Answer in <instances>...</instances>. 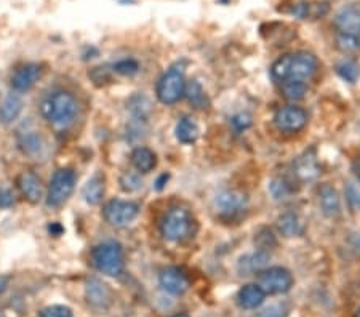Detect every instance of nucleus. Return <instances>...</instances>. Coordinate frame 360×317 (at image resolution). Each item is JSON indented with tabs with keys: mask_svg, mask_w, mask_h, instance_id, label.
<instances>
[{
	"mask_svg": "<svg viewBox=\"0 0 360 317\" xmlns=\"http://www.w3.org/2000/svg\"><path fill=\"white\" fill-rule=\"evenodd\" d=\"M8 282H10L8 276H0V293H4L5 290H7Z\"/></svg>",
	"mask_w": 360,
	"mask_h": 317,
	"instance_id": "obj_38",
	"label": "nucleus"
},
{
	"mask_svg": "<svg viewBox=\"0 0 360 317\" xmlns=\"http://www.w3.org/2000/svg\"><path fill=\"white\" fill-rule=\"evenodd\" d=\"M172 317H189L188 314H175V316H172Z\"/></svg>",
	"mask_w": 360,
	"mask_h": 317,
	"instance_id": "obj_39",
	"label": "nucleus"
},
{
	"mask_svg": "<svg viewBox=\"0 0 360 317\" xmlns=\"http://www.w3.org/2000/svg\"><path fill=\"white\" fill-rule=\"evenodd\" d=\"M357 175L360 176V159H359V162H357Z\"/></svg>",
	"mask_w": 360,
	"mask_h": 317,
	"instance_id": "obj_40",
	"label": "nucleus"
},
{
	"mask_svg": "<svg viewBox=\"0 0 360 317\" xmlns=\"http://www.w3.org/2000/svg\"><path fill=\"white\" fill-rule=\"evenodd\" d=\"M114 71L122 76H135L139 71V65L135 60H120L114 65Z\"/></svg>",
	"mask_w": 360,
	"mask_h": 317,
	"instance_id": "obj_31",
	"label": "nucleus"
},
{
	"mask_svg": "<svg viewBox=\"0 0 360 317\" xmlns=\"http://www.w3.org/2000/svg\"><path fill=\"white\" fill-rule=\"evenodd\" d=\"M336 72L340 74V77L342 80H346V82H349V84H354V82H357V79L360 77V66L356 61L345 60V61H341L338 66H336Z\"/></svg>",
	"mask_w": 360,
	"mask_h": 317,
	"instance_id": "obj_28",
	"label": "nucleus"
},
{
	"mask_svg": "<svg viewBox=\"0 0 360 317\" xmlns=\"http://www.w3.org/2000/svg\"><path fill=\"white\" fill-rule=\"evenodd\" d=\"M103 215L104 220L111 224V226L124 228L136 220V216L139 215V205L136 202L114 199L104 205Z\"/></svg>",
	"mask_w": 360,
	"mask_h": 317,
	"instance_id": "obj_9",
	"label": "nucleus"
},
{
	"mask_svg": "<svg viewBox=\"0 0 360 317\" xmlns=\"http://www.w3.org/2000/svg\"><path fill=\"white\" fill-rule=\"evenodd\" d=\"M131 164L139 173H149L158 165V155L149 148H136L131 153Z\"/></svg>",
	"mask_w": 360,
	"mask_h": 317,
	"instance_id": "obj_21",
	"label": "nucleus"
},
{
	"mask_svg": "<svg viewBox=\"0 0 360 317\" xmlns=\"http://www.w3.org/2000/svg\"><path fill=\"white\" fill-rule=\"evenodd\" d=\"M18 188L25 199L31 204H39L44 199V184L42 180L32 170L22 172L18 176Z\"/></svg>",
	"mask_w": 360,
	"mask_h": 317,
	"instance_id": "obj_14",
	"label": "nucleus"
},
{
	"mask_svg": "<svg viewBox=\"0 0 360 317\" xmlns=\"http://www.w3.org/2000/svg\"><path fill=\"white\" fill-rule=\"evenodd\" d=\"M199 134H200L199 125H197L193 119H188V117L179 120L175 130L176 140L183 144L195 143L197 138H199Z\"/></svg>",
	"mask_w": 360,
	"mask_h": 317,
	"instance_id": "obj_25",
	"label": "nucleus"
},
{
	"mask_svg": "<svg viewBox=\"0 0 360 317\" xmlns=\"http://www.w3.org/2000/svg\"><path fill=\"white\" fill-rule=\"evenodd\" d=\"M186 79L181 67L173 66L160 77L155 95L162 105H175L184 96Z\"/></svg>",
	"mask_w": 360,
	"mask_h": 317,
	"instance_id": "obj_6",
	"label": "nucleus"
},
{
	"mask_svg": "<svg viewBox=\"0 0 360 317\" xmlns=\"http://www.w3.org/2000/svg\"><path fill=\"white\" fill-rule=\"evenodd\" d=\"M268 259H269V255L263 250L258 253H252V255L240 258L239 264H237V269H239L240 273L245 276L259 273V271H263V268L266 266Z\"/></svg>",
	"mask_w": 360,
	"mask_h": 317,
	"instance_id": "obj_24",
	"label": "nucleus"
},
{
	"mask_svg": "<svg viewBox=\"0 0 360 317\" xmlns=\"http://www.w3.org/2000/svg\"><path fill=\"white\" fill-rule=\"evenodd\" d=\"M120 188L125 193H135L141 188V178L135 172H127L120 176Z\"/></svg>",
	"mask_w": 360,
	"mask_h": 317,
	"instance_id": "obj_30",
	"label": "nucleus"
},
{
	"mask_svg": "<svg viewBox=\"0 0 360 317\" xmlns=\"http://www.w3.org/2000/svg\"><path fill=\"white\" fill-rule=\"evenodd\" d=\"M194 228L195 221L193 215L189 210L181 209V207L168 210L160 223L162 235L173 244H181V242L188 240L194 234Z\"/></svg>",
	"mask_w": 360,
	"mask_h": 317,
	"instance_id": "obj_4",
	"label": "nucleus"
},
{
	"mask_svg": "<svg viewBox=\"0 0 360 317\" xmlns=\"http://www.w3.org/2000/svg\"><path fill=\"white\" fill-rule=\"evenodd\" d=\"M258 285L266 295H281L293 287V276L285 268H268L258 273Z\"/></svg>",
	"mask_w": 360,
	"mask_h": 317,
	"instance_id": "obj_8",
	"label": "nucleus"
},
{
	"mask_svg": "<svg viewBox=\"0 0 360 317\" xmlns=\"http://www.w3.org/2000/svg\"><path fill=\"white\" fill-rule=\"evenodd\" d=\"M77 176L71 169H60L51 176L49 191H46V205L49 207H61L65 202L71 198L74 193Z\"/></svg>",
	"mask_w": 360,
	"mask_h": 317,
	"instance_id": "obj_7",
	"label": "nucleus"
},
{
	"mask_svg": "<svg viewBox=\"0 0 360 317\" xmlns=\"http://www.w3.org/2000/svg\"><path fill=\"white\" fill-rule=\"evenodd\" d=\"M13 193L10 191L8 188H0V207L2 209H10L13 205Z\"/></svg>",
	"mask_w": 360,
	"mask_h": 317,
	"instance_id": "obj_36",
	"label": "nucleus"
},
{
	"mask_svg": "<svg viewBox=\"0 0 360 317\" xmlns=\"http://www.w3.org/2000/svg\"><path fill=\"white\" fill-rule=\"evenodd\" d=\"M232 125H234L239 131L245 130L250 125H252V117H250L248 114H237L236 117L232 119Z\"/></svg>",
	"mask_w": 360,
	"mask_h": 317,
	"instance_id": "obj_35",
	"label": "nucleus"
},
{
	"mask_svg": "<svg viewBox=\"0 0 360 317\" xmlns=\"http://www.w3.org/2000/svg\"><path fill=\"white\" fill-rule=\"evenodd\" d=\"M104 195V176L96 173L91 176L82 189V198L89 205H98L103 200Z\"/></svg>",
	"mask_w": 360,
	"mask_h": 317,
	"instance_id": "obj_22",
	"label": "nucleus"
},
{
	"mask_svg": "<svg viewBox=\"0 0 360 317\" xmlns=\"http://www.w3.org/2000/svg\"><path fill=\"white\" fill-rule=\"evenodd\" d=\"M213 205L218 215H221L223 218H234L247 210L248 199L247 195L240 191L228 189V191L219 193L217 198H214Z\"/></svg>",
	"mask_w": 360,
	"mask_h": 317,
	"instance_id": "obj_10",
	"label": "nucleus"
},
{
	"mask_svg": "<svg viewBox=\"0 0 360 317\" xmlns=\"http://www.w3.org/2000/svg\"><path fill=\"white\" fill-rule=\"evenodd\" d=\"M39 317H72V309L63 304H53L40 311Z\"/></svg>",
	"mask_w": 360,
	"mask_h": 317,
	"instance_id": "obj_32",
	"label": "nucleus"
},
{
	"mask_svg": "<svg viewBox=\"0 0 360 317\" xmlns=\"http://www.w3.org/2000/svg\"><path fill=\"white\" fill-rule=\"evenodd\" d=\"M85 297L93 308L106 309L112 299V292L100 279H90L85 285Z\"/></svg>",
	"mask_w": 360,
	"mask_h": 317,
	"instance_id": "obj_15",
	"label": "nucleus"
},
{
	"mask_svg": "<svg viewBox=\"0 0 360 317\" xmlns=\"http://www.w3.org/2000/svg\"><path fill=\"white\" fill-rule=\"evenodd\" d=\"M354 317H360V308L357 309V313H356V316H354Z\"/></svg>",
	"mask_w": 360,
	"mask_h": 317,
	"instance_id": "obj_41",
	"label": "nucleus"
},
{
	"mask_svg": "<svg viewBox=\"0 0 360 317\" xmlns=\"http://www.w3.org/2000/svg\"><path fill=\"white\" fill-rule=\"evenodd\" d=\"M22 100L20 95H8L0 105V122L8 125L20 117L22 111Z\"/></svg>",
	"mask_w": 360,
	"mask_h": 317,
	"instance_id": "obj_20",
	"label": "nucleus"
},
{
	"mask_svg": "<svg viewBox=\"0 0 360 317\" xmlns=\"http://www.w3.org/2000/svg\"><path fill=\"white\" fill-rule=\"evenodd\" d=\"M44 69L40 65H36V63H29V65H25L16 69V71L11 74L10 77V85L16 93H26L36 85L40 77H42Z\"/></svg>",
	"mask_w": 360,
	"mask_h": 317,
	"instance_id": "obj_12",
	"label": "nucleus"
},
{
	"mask_svg": "<svg viewBox=\"0 0 360 317\" xmlns=\"http://www.w3.org/2000/svg\"><path fill=\"white\" fill-rule=\"evenodd\" d=\"M40 114L58 129H68L71 127L79 114V103L75 96L69 91L58 90L50 93L40 105Z\"/></svg>",
	"mask_w": 360,
	"mask_h": 317,
	"instance_id": "obj_2",
	"label": "nucleus"
},
{
	"mask_svg": "<svg viewBox=\"0 0 360 317\" xmlns=\"http://www.w3.org/2000/svg\"><path fill=\"white\" fill-rule=\"evenodd\" d=\"M168 178H170V176H168L167 173H164V175H160V176H159V180L155 181V189H158V191H160V189L165 186L167 181H168Z\"/></svg>",
	"mask_w": 360,
	"mask_h": 317,
	"instance_id": "obj_37",
	"label": "nucleus"
},
{
	"mask_svg": "<svg viewBox=\"0 0 360 317\" xmlns=\"http://www.w3.org/2000/svg\"><path fill=\"white\" fill-rule=\"evenodd\" d=\"M119 2H130V0H119Z\"/></svg>",
	"mask_w": 360,
	"mask_h": 317,
	"instance_id": "obj_42",
	"label": "nucleus"
},
{
	"mask_svg": "<svg viewBox=\"0 0 360 317\" xmlns=\"http://www.w3.org/2000/svg\"><path fill=\"white\" fill-rule=\"evenodd\" d=\"M44 138L37 130H26L18 134V148L22 154L34 157V155H39L44 151Z\"/></svg>",
	"mask_w": 360,
	"mask_h": 317,
	"instance_id": "obj_19",
	"label": "nucleus"
},
{
	"mask_svg": "<svg viewBox=\"0 0 360 317\" xmlns=\"http://www.w3.org/2000/svg\"><path fill=\"white\" fill-rule=\"evenodd\" d=\"M266 293L261 290L258 284H247L243 285L239 293H237V303L243 309H255L263 304Z\"/></svg>",
	"mask_w": 360,
	"mask_h": 317,
	"instance_id": "obj_18",
	"label": "nucleus"
},
{
	"mask_svg": "<svg viewBox=\"0 0 360 317\" xmlns=\"http://www.w3.org/2000/svg\"><path fill=\"white\" fill-rule=\"evenodd\" d=\"M328 11L327 4H307V2H300L296 4L292 13L300 20H307V18H319V16H323Z\"/></svg>",
	"mask_w": 360,
	"mask_h": 317,
	"instance_id": "obj_26",
	"label": "nucleus"
},
{
	"mask_svg": "<svg viewBox=\"0 0 360 317\" xmlns=\"http://www.w3.org/2000/svg\"><path fill=\"white\" fill-rule=\"evenodd\" d=\"M269 189H271V194L274 195V199H285L287 195L290 194V188L285 180H281V178H277V180H272L269 184Z\"/></svg>",
	"mask_w": 360,
	"mask_h": 317,
	"instance_id": "obj_33",
	"label": "nucleus"
},
{
	"mask_svg": "<svg viewBox=\"0 0 360 317\" xmlns=\"http://www.w3.org/2000/svg\"><path fill=\"white\" fill-rule=\"evenodd\" d=\"M160 287L170 295H183L189 290L191 279L181 268L170 266L160 271L159 276Z\"/></svg>",
	"mask_w": 360,
	"mask_h": 317,
	"instance_id": "obj_13",
	"label": "nucleus"
},
{
	"mask_svg": "<svg viewBox=\"0 0 360 317\" xmlns=\"http://www.w3.org/2000/svg\"><path fill=\"white\" fill-rule=\"evenodd\" d=\"M91 263L100 273L117 278L125 268L124 249L119 242H103L93 249Z\"/></svg>",
	"mask_w": 360,
	"mask_h": 317,
	"instance_id": "obj_5",
	"label": "nucleus"
},
{
	"mask_svg": "<svg viewBox=\"0 0 360 317\" xmlns=\"http://www.w3.org/2000/svg\"><path fill=\"white\" fill-rule=\"evenodd\" d=\"M221 2H228V0H221Z\"/></svg>",
	"mask_w": 360,
	"mask_h": 317,
	"instance_id": "obj_43",
	"label": "nucleus"
},
{
	"mask_svg": "<svg viewBox=\"0 0 360 317\" xmlns=\"http://www.w3.org/2000/svg\"><path fill=\"white\" fill-rule=\"evenodd\" d=\"M295 175L301 181H312L319 175V164L314 153H304L295 160Z\"/></svg>",
	"mask_w": 360,
	"mask_h": 317,
	"instance_id": "obj_16",
	"label": "nucleus"
},
{
	"mask_svg": "<svg viewBox=\"0 0 360 317\" xmlns=\"http://www.w3.org/2000/svg\"><path fill=\"white\" fill-rule=\"evenodd\" d=\"M319 67L317 58L307 51H298V53L285 55L272 65L271 76L276 82H309L316 76Z\"/></svg>",
	"mask_w": 360,
	"mask_h": 317,
	"instance_id": "obj_1",
	"label": "nucleus"
},
{
	"mask_svg": "<svg viewBox=\"0 0 360 317\" xmlns=\"http://www.w3.org/2000/svg\"><path fill=\"white\" fill-rule=\"evenodd\" d=\"M277 226L278 231L285 235V238H296V235H301L304 231L303 221L300 220V216L296 213L287 212L283 213L282 216H278L277 220Z\"/></svg>",
	"mask_w": 360,
	"mask_h": 317,
	"instance_id": "obj_23",
	"label": "nucleus"
},
{
	"mask_svg": "<svg viewBox=\"0 0 360 317\" xmlns=\"http://www.w3.org/2000/svg\"><path fill=\"white\" fill-rule=\"evenodd\" d=\"M274 124L281 131L295 134L303 130L307 124V114L303 108L298 106H283L277 109L274 115Z\"/></svg>",
	"mask_w": 360,
	"mask_h": 317,
	"instance_id": "obj_11",
	"label": "nucleus"
},
{
	"mask_svg": "<svg viewBox=\"0 0 360 317\" xmlns=\"http://www.w3.org/2000/svg\"><path fill=\"white\" fill-rule=\"evenodd\" d=\"M319 202H321L322 213L327 218H336L341 212V202L336 189L330 184H323L319 189Z\"/></svg>",
	"mask_w": 360,
	"mask_h": 317,
	"instance_id": "obj_17",
	"label": "nucleus"
},
{
	"mask_svg": "<svg viewBox=\"0 0 360 317\" xmlns=\"http://www.w3.org/2000/svg\"><path fill=\"white\" fill-rule=\"evenodd\" d=\"M346 198L354 212H360V188L356 183H349L346 188Z\"/></svg>",
	"mask_w": 360,
	"mask_h": 317,
	"instance_id": "obj_34",
	"label": "nucleus"
},
{
	"mask_svg": "<svg viewBox=\"0 0 360 317\" xmlns=\"http://www.w3.org/2000/svg\"><path fill=\"white\" fill-rule=\"evenodd\" d=\"M306 91H307V85L304 82H295V80H288V82L282 84V93L290 101L303 100Z\"/></svg>",
	"mask_w": 360,
	"mask_h": 317,
	"instance_id": "obj_29",
	"label": "nucleus"
},
{
	"mask_svg": "<svg viewBox=\"0 0 360 317\" xmlns=\"http://www.w3.org/2000/svg\"><path fill=\"white\" fill-rule=\"evenodd\" d=\"M184 95L188 96L191 105L195 106L197 109H205L208 106V100L205 96V91H203L200 84L195 82V80H194V82H191L189 85L186 84Z\"/></svg>",
	"mask_w": 360,
	"mask_h": 317,
	"instance_id": "obj_27",
	"label": "nucleus"
},
{
	"mask_svg": "<svg viewBox=\"0 0 360 317\" xmlns=\"http://www.w3.org/2000/svg\"><path fill=\"white\" fill-rule=\"evenodd\" d=\"M336 44L341 51L354 53L360 50V7L349 5L338 11L335 18Z\"/></svg>",
	"mask_w": 360,
	"mask_h": 317,
	"instance_id": "obj_3",
	"label": "nucleus"
}]
</instances>
